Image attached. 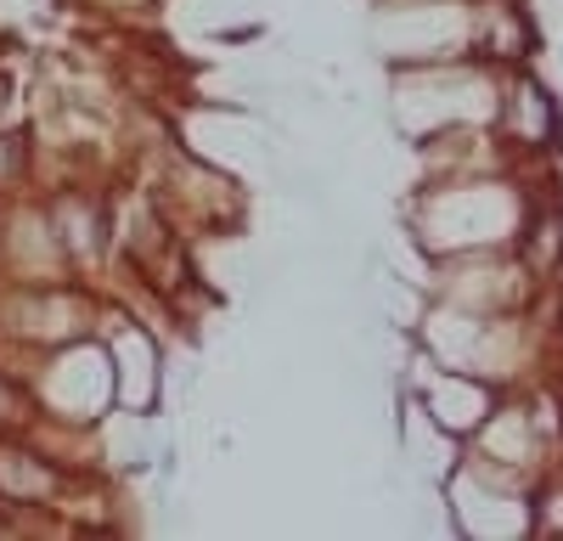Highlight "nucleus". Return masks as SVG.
<instances>
[{
	"label": "nucleus",
	"mask_w": 563,
	"mask_h": 541,
	"mask_svg": "<svg viewBox=\"0 0 563 541\" xmlns=\"http://www.w3.org/2000/svg\"><path fill=\"white\" fill-rule=\"evenodd\" d=\"M558 57H563V52H558Z\"/></svg>",
	"instance_id": "1"
}]
</instances>
